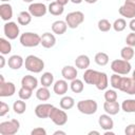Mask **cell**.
Segmentation results:
<instances>
[{"instance_id":"484cf974","label":"cell","mask_w":135,"mask_h":135,"mask_svg":"<svg viewBox=\"0 0 135 135\" xmlns=\"http://www.w3.org/2000/svg\"><path fill=\"white\" fill-rule=\"evenodd\" d=\"M36 98L40 101H47L51 98V93L49 88L46 86H41L36 91Z\"/></svg>"},{"instance_id":"7dc6e473","label":"cell","mask_w":135,"mask_h":135,"mask_svg":"<svg viewBox=\"0 0 135 135\" xmlns=\"http://www.w3.org/2000/svg\"><path fill=\"white\" fill-rule=\"evenodd\" d=\"M56 1H57L59 4L63 5V6H64V5H66V4L70 2V0H56Z\"/></svg>"},{"instance_id":"3957f363","label":"cell","mask_w":135,"mask_h":135,"mask_svg":"<svg viewBox=\"0 0 135 135\" xmlns=\"http://www.w3.org/2000/svg\"><path fill=\"white\" fill-rule=\"evenodd\" d=\"M19 41L22 46L24 47H35L40 44L41 42V36L37 33L33 32H25L20 35Z\"/></svg>"},{"instance_id":"4fadbf2b","label":"cell","mask_w":135,"mask_h":135,"mask_svg":"<svg viewBox=\"0 0 135 135\" xmlns=\"http://www.w3.org/2000/svg\"><path fill=\"white\" fill-rule=\"evenodd\" d=\"M119 91L129 95H135V80L132 77H122Z\"/></svg>"},{"instance_id":"30bf717a","label":"cell","mask_w":135,"mask_h":135,"mask_svg":"<svg viewBox=\"0 0 135 135\" xmlns=\"http://www.w3.org/2000/svg\"><path fill=\"white\" fill-rule=\"evenodd\" d=\"M118 12L124 18H135V0H124V3L119 7Z\"/></svg>"},{"instance_id":"74e56055","label":"cell","mask_w":135,"mask_h":135,"mask_svg":"<svg viewBox=\"0 0 135 135\" xmlns=\"http://www.w3.org/2000/svg\"><path fill=\"white\" fill-rule=\"evenodd\" d=\"M121 79H122V76H120L119 74H116L114 73L111 77H110V83H111V86L115 90H119V86H120V83H121Z\"/></svg>"},{"instance_id":"9c48e42d","label":"cell","mask_w":135,"mask_h":135,"mask_svg":"<svg viewBox=\"0 0 135 135\" xmlns=\"http://www.w3.org/2000/svg\"><path fill=\"white\" fill-rule=\"evenodd\" d=\"M3 32L5 37L8 40H15L20 35V28L19 25L14 21H7L5 22L3 26Z\"/></svg>"},{"instance_id":"db71d44e","label":"cell","mask_w":135,"mask_h":135,"mask_svg":"<svg viewBox=\"0 0 135 135\" xmlns=\"http://www.w3.org/2000/svg\"><path fill=\"white\" fill-rule=\"evenodd\" d=\"M23 2H26V3H33L34 2V0H22Z\"/></svg>"},{"instance_id":"d6a6232c","label":"cell","mask_w":135,"mask_h":135,"mask_svg":"<svg viewBox=\"0 0 135 135\" xmlns=\"http://www.w3.org/2000/svg\"><path fill=\"white\" fill-rule=\"evenodd\" d=\"M134 55H135L134 49H133L132 46H129V45L123 46V47L121 49V51H120V56H121V58L124 59V60H128V61H130L131 59H133Z\"/></svg>"},{"instance_id":"8992f818","label":"cell","mask_w":135,"mask_h":135,"mask_svg":"<svg viewBox=\"0 0 135 135\" xmlns=\"http://www.w3.org/2000/svg\"><path fill=\"white\" fill-rule=\"evenodd\" d=\"M131 63L124 59H115L111 62V70L119 75H128L131 72Z\"/></svg>"},{"instance_id":"7bdbcfd3","label":"cell","mask_w":135,"mask_h":135,"mask_svg":"<svg viewBox=\"0 0 135 135\" xmlns=\"http://www.w3.org/2000/svg\"><path fill=\"white\" fill-rule=\"evenodd\" d=\"M126 135H135V123H130L124 129Z\"/></svg>"},{"instance_id":"4dcf8cb0","label":"cell","mask_w":135,"mask_h":135,"mask_svg":"<svg viewBox=\"0 0 135 135\" xmlns=\"http://www.w3.org/2000/svg\"><path fill=\"white\" fill-rule=\"evenodd\" d=\"M59 105H60V108L63 109V110H70V109H72V108L75 105V100H74V98L71 97V96H63V97L60 99Z\"/></svg>"},{"instance_id":"f546056e","label":"cell","mask_w":135,"mask_h":135,"mask_svg":"<svg viewBox=\"0 0 135 135\" xmlns=\"http://www.w3.org/2000/svg\"><path fill=\"white\" fill-rule=\"evenodd\" d=\"M109 60H110L109 55H108L107 53H104V52H99V53H97V54L95 55V57H94V61H95L98 65H100V66L107 65V64L109 63Z\"/></svg>"},{"instance_id":"f907efd6","label":"cell","mask_w":135,"mask_h":135,"mask_svg":"<svg viewBox=\"0 0 135 135\" xmlns=\"http://www.w3.org/2000/svg\"><path fill=\"white\" fill-rule=\"evenodd\" d=\"M84 2H86V3H89V4H93V3H96L97 2V0H83Z\"/></svg>"},{"instance_id":"8d00e7d4","label":"cell","mask_w":135,"mask_h":135,"mask_svg":"<svg viewBox=\"0 0 135 135\" xmlns=\"http://www.w3.org/2000/svg\"><path fill=\"white\" fill-rule=\"evenodd\" d=\"M33 95V90L31 89H27V88H24V86H21L18 91V96L20 99L22 100H27L32 97Z\"/></svg>"},{"instance_id":"1f68e13d","label":"cell","mask_w":135,"mask_h":135,"mask_svg":"<svg viewBox=\"0 0 135 135\" xmlns=\"http://www.w3.org/2000/svg\"><path fill=\"white\" fill-rule=\"evenodd\" d=\"M120 107L126 113H135V99H126L122 101Z\"/></svg>"},{"instance_id":"5b68a950","label":"cell","mask_w":135,"mask_h":135,"mask_svg":"<svg viewBox=\"0 0 135 135\" xmlns=\"http://www.w3.org/2000/svg\"><path fill=\"white\" fill-rule=\"evenodd\" d=\"M20 129V122L17 119H11L0 122V134L1 135H15Z\"/></svg>"},{"instance_id":"ac0fdd59","label":"cell","mask_w":135,"mask_h":135,"mask_svg":"<svg viewBox=\"0 0 135 135\" xmlns=\"http://www.w3.org/2000/svg\"><path fill=\"white\" fill-rule=\"evenodd\" d=\"M69 89V84H68V80L65 79H59L57 81H55V83L53 84V91L56 95H64L68 92Z\"/></svg>"},{"instance_id":"f6af8a7d","label":"cell","mask_w":135,"mask_h":135,"mask_svg":"<svg viewBox=\"0 0 135 135\" xmlns=\"http://www.w3.org/2000/svg\"><path fill=\"white\" fill-rule=\"evenodd\" d=\"M129 27H130V30H131L132 32L135 33V18L131 19V21L129 22Z\"/></svg>"},{"instance_id":"44dd1931","label":"cell","mask_w":135,"mask_h":135,"mask_svg":"<svg viewBox=\"0 0 135 135\" xmlns=\"http://www.w3.org/2000/svg\"><path fill=\"white\" fill-rule=\"evenodd\" d=\"M40 44L45 49H51L56 44V37L54 36V34L46 32V33L42 34Z\"/></svg>"},{"instance_id":"d4e9b609","label":"cell","mask_w":135,"mask_h":135,"mask_svg":"<svg viewBox=\"0 0 135 135\" xmlns=\"http://www.w3.org/2000/svg\"><path fill=\"white\" fill-rule=\"evenodd\" d=\"M47 11L53 16H60L64 12V6L59 4L57 1H52L47 6Z\"/></svg>"},{"instance_id":"d6986e66","label":"cell","mask_w":135,"mask_h":135,"mask_svg":"<svg viewBox=\"0 0 135 135\" xmlns=\"http://www.w3.org/2000/svg\"><path fill=\"white\" fill-rule=\"evenodd\" d=\"M21 86H24V88H27V89H31L34 91L38 86V79L35 76L25 75L21 79Z\"/></svg>"},{"instance_id":"6da1fadb","label":"cell","mask_w":135,"mask_h":135,"mask_svg":"<svg viewBox=\"0 0 135 135\" xmlns=\"http://www.w3.org/2000/svg\"><path fill=\"white\" fill-rule=\"evenodd\" d=\"M83 81L86 84H93L98 90L104 91L109 85V78L104 72H99L92 69H86L83 73Z\"/></svg>"},{"instance_id":"bcb514c9","label":"cell","mask_w":135,"mask_h":135,"mask_svg":"<svg viewBox=\"0 0 135 135\" xmlns=\"http://www.w3.org/2000/svg\"><path fill=\"white\" fill-rule=\"evenodd\" d=\"M5 65V58H4V55H1L0 56V69H3Z\"/></svg>"},{"instance_id":"5bb4252c","label":"cell","mask_w":135,"mask_h":135,"mask_svg":"<svg viewBox=\"0 0 135 135\" xmlns=\"http://www.w3.org/2000/svg\"><path fill=\"white\" fill-rule=\"evenodd\" d=\"M53 108H54V105L51 103H40L35 108V115L41 119L49 118L50 113Z\"/></svg>"},{"instance_id":"2e32d148","label":"cell","mask_w":135,"mask_h":135,"mask_svg":"<svg viewBox=\"0 0 135 135\" xmlns=\"http://www.w3.org/2000/svg\"><path fill=\"white\" fill-rule=\"evenodd\" d=\"M0 17L5 22L9 21L13 18V7L8 2L0 4Z\"/></svg>"},{"instance_id":"ee69618b","label":"cell","mask_w":135,"mask_h":135,"mask_svg":"<svg viewBox=\"0 0 135 135\" xmlns=\"http://www.w3.org/2000/svg\"><path fill=\"white\" fill-rule=\"evenodd\" d=\"M31 135H46V131H45V129L38 127L31 131Z\"/></svg>"},{"instance_id":"6f0895ef","label":"cell","mask_w":135,"mask_h":135,"mask_svg":"<svg viewBox=\"0 0 135 135\" xmlns=\"http://www.w3.org/2000/svg\"><path fill=\"white\" fill-rule=\"evenodd\" d=\"M45 1H51V2H52V0H45Z\"/></svg>"},{"instance_id":"277c9868","label":"cell","mask_w":135,"mask_h":135,"mask_svg":"<svg viewBox=\"0 0 135 135\" xmlns=\"http://www.w3.org/2000/svg\"><path fill=\"white\" fill-rule=\"evenodd\" d=\"M98 104L94 99H84L77 102V110L84 115H93L97 112Z\"/></svg>"},{"instance_id":"b9f144b4","label":"cell","mask_w":135,"mask_h":135,"mask_svg":"<svg viewBox=\"0 0 135 135\" xmlns=\"http://www.w3.org/2000/svg\"><path fill=\"white\" fill-rule=\"evenodd\" d=\"M8 112H9V105H8L7 103H5L4 101H1V102H0V116L3 117V116H5Z\"/></svg>"},{"instance_id":"9f6ffc18","label":"cell","mask_w":135,"mask_h":135,"mask_svg":"<svg viewBox=\"0 0 135 135\" xmlns=\"http://www.w3.org/2000/svg\"><path fill=\"white\" fill-rule=\"evenodd\" d=\"M0 1H1L2 3H4V2H9L11 0H0Z\"/></svg>"},{"instance_id":"4316f807","label":"cell","mask_w":135,"mask_h":135,"mask_svg":"<svg viewBox=\"0 0 135 135\" xmlns=\"http://www.w3.org/2000/svg\"><path fill=\"white\" fill-rule=\"evenodd\" d=\"M70 89L73 93H76V94H79L83 91L84 89V83L81 79H78V78H75L74 80L71 81L70 83Z\"/></svg>"},{"instance_id":"11a10c76","label":"cell","mask_w":135,"mask_h":135,"mask_svg":"<svg viewBox=\"0 0 135 135\" xmlns=\"http://www.w3.org/2000/svg\"><path fill=\"white\" fill-rule=\"evenodd\" d=\"M132 78H133V80H135V70H134L133 73H132Z\"/></svg>"},{"instance_id":"ba28073f","label":"cell","mask_w":135,"mask_h":135,"mask_svg":"<svg viewBox=\"0 0 135 135\" xmlns=\"http://www.w3.org/2000/svg\"><path fill=\"white\" fill-rule=\"evenodd\" d=\"M83 21H84V14L80 11L71 12L65 16V22L68 24V27L70 28H77Z\"/></svg>"},{"instance_id":"f35d334b","label":"cell","mask_w":135,"mask_h":135,"mask_svg":"<svg viewBox=\"0 0 135 135\" xmlns=\"http://www.w3.org/2000/svg\"><path fill=\"white\" fill-rule=\"evenodd\" d=\"M97 26L100 32H109L112 28V24L108 19H100L97 23Z\"/></svg>"},{"instance_id":"f5cc1de1","label":"cell","mask_w":135,"mask_h":135,"mask_svg":"<svg viewBox=\"0 0 135 135\" xmlns=\"http://www.w3.org/2000/svg\"><path fill=\"white\" fill-rule=\"evenodd\" d=\"M114 135V132H112L111 130H109V131H104V135Z\"/></svg>"},{"instance_id":"d590c367","label":"cell","mask_w":135,"mask_h":135,"mask_svg":"<svg viewBox=\"0 0 135 135\" xmlns=\"http://www.w3.org/2000/svg\"><path fill=\"white\" fill-rule=\"evenodd\" d=\"M112 27L114 28L115 32H122L127 27V21L123 18H118L114 21V23L112 24Z\"/></svg>"},{"instance_id":"8fae6325","label":"cell","mask_w":135,"mask_h":135,"mask_svg":"<svg viewBox=\"0 0 135 135\" xmlns=\"http://www.w3.org/2000/svg\"><path fill=\"white\" fill-rule=\"evenodd\" d=\"M16 86L11 81H5L3 75H0V97H11L15 94Z\"/></svg>"},{"instance_id":"836d02e7","label":"cell","mask_w":135,"mask_h":135,"mask_svg":"<svg viewBox=\"0 0 135 135\" xmlns=\"http://www.w3.org/2000/svg\"><path fill=\"white\" fill-rule=\"evenodd\" d=\"M12 52V44L5 38H0V53L1 55H8Z\"/></svg>"},{"instance_id":"e0dca14e","label":"cell","mask_w":135,"mask_h":135,"mask_svg":"<svg viewBox=\"0 0 135 135\" xmlns=\"http://www.w3.org/2000/svg\"><path fill=\"white\" fill-rule=\"evenodd\" d=\"M61 75H62L63 79L69 80V81H72L75 78H77V75H78L77 68L72 66V65H65L61 70Z\"/></svg>"},{"instance_id":"cb8c5ba5","label":"cell","mask_w":135,"mask_h":135,"mask_svg":"<svg viewBox=\"0 0 135 135\" xmlns=\"http://www.w3.org/2000/svg\"><path fill=\"white\" fill-rule=\"evenodd\" d=\"M91 64V60L89 58V56L86 55H79L76 59H75V65L77 69H80V70H86L89 69Z\"/></svg>"},{"instance_id":"7402d4cb","label":"cell","mask_w":135,"mask_h":135,"mask_svg":"<svg viewBox=\"0 0 135 135\" xmlns=\"http://www.w3.org/2000/svg\"><path fill=\"white\" fill-rule=\"evenodd\" d=\"M7 64L12 70H19L24 64V60L20 55H12L7 60Z\"/></svg>"},{"instance_id":"ffe728a7","label":"cell","mask_w":135,"mask_h":135,"mask_svg":"<svg viewBox=\"0 0 135 135\" xmlns=\"http://www.w3.org/2000/svg\"><path fill=\"white\" fill-rule=\"evenodd\" d=\"M120 108L121 107L117 102V100L116 101H104V103H103V110L105 111L107 114H109L111 116L118 114L120 111Z\"/></svg>"},{"instance_id":"ab89813d","label":"cell","mask_w":135,"mask_h":135,"mask_svg":"<svg viewBox=\"0 0 135 135\" xmlns=\"http://www.w3.org/2000/svg\"><path fill=\"white\" fill-rule=\"evenodd\" d=\"M117 98H118V95H117L115 89L105 90V93H104V99H105V101H116Z\"/></svg>"},{"instance_id":"681fc988","label":"cell","mask_w":135,"mask_h":135,"mask_svg":"<svg viewBox=\"0 0 135 135\" xmlns=\"http://www.w3.org/2000/svg\"><path fill=\"white\" fill-rule=\"evenodd\" d=\"M72 3H74V4H80L83 0H70Z\"/></svg>"},{"instance_id":"9a60e30c","label":"cell","mask_w":135,"mask_h":135,"mask_svg":"<svg viewBox=\"0 0 135 135\" xmlns=\"http://www.w3.org/2000/svg\"><path fill=\"white\" fill-rule=\"evenodd\" d=\"M98 124L103 131H109L114 128V121L109 114H101L98 117Z\"/></svg>"},{"instance_id":"83f0119b","label":"cell","mask_w":135,"mask_h":135,"mask_svg":"<svg viewBox=\"0 0 135 135\" xmlns=\"http://www.w3.org/2000/svg\"><path fill=\"white\" fill-rule=\"evenodd\" d=\"M32 15L30 12H26V11H23V12H20L18 17H17V21L20 25H27L31 23L32 21Z\"/></svg>"},{"instance_id":"7a4b0ae2","label":"cell","mask_w":135,"mask_h":135,"mask_svg":"<svg viewBox=\"0 0 135 135\" xmlns=\"http://www.w3.org/2000/svg\"><path fill=\"white\" fill-rule=\"evenodd\" d=\"M24 65L28 72L37 74L41 73L44 69V61L35 55H28L24 60Z\"/></svg>"},{"instance_id":"60d3db41","label":"cell","mask_w":135,"mask_h":135,"mask_svg":"<svg viewBox=\"0 0 135 135\" xmlns=\"http://www.w3.org/2000/svg\"><path fill=\"white\" fill-rule=\"evenodd\" d=\"M126 43H127V45H129V46H132V47L135 46V33H134V32H131V33L127 36V38H126Z\"/></svg>"},{"instance_id":"c3c4849f","label":"cell","mask_w":135,"mask_h":135,"mask_svg":"<svg viewBox=\"0 0 135 135\" xmlns=\"http://www.w3.org/2000/svg\"><path fill=\"white\" fill-rule=\"evenodd\" d=\"M58 134H60V135H65L66 133H65L64 131H61V130H57V131L54 132V135H58Z\"/></svg>"},{"instance_id":"603a6c76","label":"cell","mask_w":135,"mask_h":135,"mask_svg":"<svg viewBox=\"0 0 135 135\" xmlns=\"http://www.w3.org/2000/svg\"><path fill=\"white\" fill-rule=\"evenodd\" d=\"M68 28V24L65 22V20H56L52 23V31L54 34L56 35H63L66 32Z\"/></svg>"},{"instance_id":"52a82bcc","label":"cell","mask_w":135,"mask_h":135,"mask_svg":"<svg viewBox=\"0 0 135 135\" xmlns=\"http://www.w3.org/2000/svg\"><path fill=\"white\" fill-rule=\"evenodd\" d=\"M49 118L58 127H62L68 122V114L63 109H58L54 107L50 113Z\"/></svg>"},{"instance_id":"f1b7e54d","label":"cell","mask_w":135,"mask_h":135,"mask_svg":"<svg viewBox=\"0 0 135 135\" xmlns=\"http://www.w3.org/2000/svg\"><path fill=\"white\" fill-rule=\"evenodd\" d=\"M40 83L42 86L50 88L52 84H54V75L51 72H44L40 77Z\"/></svg>"},{"instance_id":"816d5d0a","label":"cell","mask_w":135,"mask_h":135,"mask_svg":"<svg viewBox=\"0 0 135 135\" xmlns=\"http://www.w3.org/2000/svg\"><path fill=\"white\" fill-rule=\"evenodd\" d=\"M88 134H89V135H92V134H96V135H99V134H100V132H98V131H90Z\"/></svg>"},{"instance_id":"7c38bea8","label":"cell","mask_w":135,"mask_h":135,"mask_svg":"<svg viewBox=\"0 0 135 135\" xmlns=\"http://www.w3.org/2000/svg\"><path fill=\"white\" fill-rule=\"evenodd\" d=\"M28 12L33 17H43L49 11L47 6L41 2H33L28 6Z\"/></svg>"},{"instance_id":"e575fe53","label":"cell","mask_w":135,"mask_h":135,"mask_svg":"<svg viewBox=\"0 0 135 135\" xmlns=\"http://www.w3.org/2000/svg\"><path fill=\"white\" fill-rule=\"evenodd\" d=\"M13 110L16 114H23L26 110V103L25 101H23L22 99H19V100H16L14 103H13Z\"/></svg>"}]
</instances>
